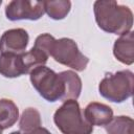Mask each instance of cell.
I'll use <instances>...</instances> for the list:
<instances>
[{
	"mask_svg": "<svg viewBox=\"0 0 134 134\" xmlns=\"http://www.w3.org/2000/svg\"><path fill=\"white\" fill-rule=\"evenodd\" d=\"M95 21L100 29L109 34L124 35L131 31L133 14L128 6L114 0H98L93 5Z\"/></svg>",
	"mask_w": 134,
	"mask_h": 134,
	"instance_id": "cell-1",
	"label": "cell"
},
{
	"mask_svg": "<svg viewBox=\"0 0 134 134\" xmlns=\"http://www.w3.org/2000/svg\"><path fill=\"white\" fill-rule=\"evenodd\" d=\"M53 120L63 134H91L93 131V126L85 119L75 99L65 100L54 112Z\"/></svg>",
	"mask_w": 134,
	"mask_h": 134,
	"instance_id": "cell-2",
	"label": "cell"
},
{
	"mask_svg": "<svg viewBox=\"0 0 134 134\" xmlns=\"http://www.w3.org/2000/svg\"><path fill=\"white\" fill-rule=\"evenodd\" d=\"M30 82L39 94L48 102L63 99L65 94V83L60 73L45 66H39L30 71Z\"/></svg>",
	"mask_w": 134,
	"mask_h": 134,
	"instance_id": "cell-3",
	"label": "cell"
},
{
	"mask_svg": "<svg viewBox=\"0 0 134 134\" xmlns=\"http://www.w3.org/2000/svg\"><path fill=\"white\" fill-rule=\"evenodd\" d=\"M134 75L130 70L107 74L99 83L98 90L103 97L113 103H122L133 94Z\"/></svg>",
	"mask_w": 134,
	"mask_h": 134,
	"instance_id": "cell-4",
	"label": "cell"
},
{
	"mask_svg": "<svg viewBox=\"0 0 134 134\" xmlns=\"http://www.w3.org/2000/svg\"><path fill=\"white\" fill-rule=\"evenodd\" d=\"M50 55L58 63L76 71H83L89 62V59L79 50L76 43L68 38L54 40L50 48Z\"/></svg>",
	"mask_w": 134,
	"mask_h": 134,
	"instance_id": "cell-5",
	"label": "cell"
},
{
	"mask_svg": "<svg viewBox=\"0 0 134 134\" xmlns=\"http://www.w3.org/2000/svg\"><path fill=\"white\" fill-rule=\"evenodd\" d=\"M44 1L14 0L5 7L6 18L10 21L38 20L44 15Z\"/></svg>",
	"mask_w": 134,
	"mask_h": 134,
	"instance_id": "cell-6",
	"label": "cell"
},
{
	"mask_svg": "<svg viewBox=\"0 0 134 134\" xmlns=\"http://www.w3.org/2000/svg\"><path fill=\"white\" fill-rule=\"evenodd\" d=\"M28 40V34L23 28L6 30L0 38V52L21 54L26 49Z\"/></svg>",
	"mask_w": 134,
	"mask_h": 134,
	"instance_id": "cell-7",
	"label": "cell"
},
{
	"mask_svg": "<svg viewBox=\"0 0 134 134\" xmlns=\"http://www.w3.org/2000/svg\"><path fill=\"white\" fill-rule=\"evenodd\" d=\"M84 117L90 124L94 126H106L113 118L112 109L100 103H90L84 109Z\"/></svg>",
	"mask_w": 134,
	"mask_h": 134,
	"instance_id": "cell-8",
	"label": "cell"
},
{
	"mask_svg": "<svg viewBox=\"0 0 134 134\" xmlns=\"http://www.w3.org/2000/svg\"><path fill=\"white\" fill-rule=\"evenodd\" d=\"M114 57L126 65H131L134 62V35L133 31L121 35L113 46Z\"/></svg>",
	"mask_w": 134,
	"mask_h": 134,
	"instance_id": "cell-9",
	"label": "cell"
},
{
	"mask_svg": "<svg viewBox=\"0 0 134 134\" xmlns=\"http://www.w3.org/2000/svg\"><path fill=\"white\" fill-rule=\"evenodd\" d=\"M26 73L27 72L22 60V53L0 54V74H2L5 77H18Z\"/></svg>",
	"mask_w": 134,
	"mask_h": 134,
	"instance_id": "cell-10",
	"label": "cell"
},
{
	"mask_svg": "<svg viewBox=\"0 0 134 134\" xmlns=\"http://www.w3.org/2000/svg\"><path fill=\"white\" fill-rule=\"evenodd\" d=\"M19 117V110L16 104L7 98L0 99V130L14 126Z\"/></svg>",
	"mask_w": 134,
	"mask_h": 134,
	"instance_id": "cell-11",
	"label": "cell"
},
{
	"mask_svg": "<svg viewBox=\"0 0 134 134\" xmlns=\"http://www.w3.org/2000/svg\"><path fill=\"white\" fill-rule=\"evenodd\" d=\"M64 83H65V94L62 100H68V99H75L80 96L82 91V81L80 76L71 70L63 71L61 72Z\"/></svg>",
	"mask_w": 134,
	"mask_h": 134,
	"instance_id": "cell-12",
	"label": "cell"
},
{
	"mask_svg": "<svg viewBox=\"0 0 134 134\" xmlns=\"http://www.w3.org/2000/svg\"><path fill=\"white\" fill-rule=\"evenodd\" d=\"M133 119L129 116L113 117L105 127L107 134H133Z\"/></svg>",
	"mask_w": 134,
	"mask_h": 134,
	"instance_id": "cell-13",
	"label": "cell"
},
{
	"mask_svg": "<svg viewBox=\"0 0 134 134\" xmlns=\"http://www.w3.org/2000/svg\"><path fill=\"white\" fill-rule=\"evenodd\" d=\"M19 127L20 130L25 134H28L34 130L40 128L41 127L40 112L35 108H27L26 110H24V112L20 117Z\"/></svg>",
	"mask_w": 134,
	"mask_h": 134,
	"instance_id": "cell-14",
	"label": "cell"
},
{
	"mask_svg": "<svg viewBox=\"0 0 134 134\" xmlns=\"http://www.w3.org/2000/svg\"><path fill=\"white\" fill-rule=\"evenodd\" d=\"M71 7V2L68 0H58V1H44L45 13L53 20L64 19Z\"/></svg>",
	"mask_w": 134,
	"mask_h": 134,
	"instance_id": "cell-15",
	"label": "cell"
},
{
	"mask_svg": "<svg viewBox=\"0 0 134 134\" xmlns=\"http://www.w3.org/2000/svg\"><path fill=\"white\" fill-rule=\"evenodd\" d=\"M47 59L48 55L37 47H32L28 52L22 53L23 64L27 73H30L32 69L39 66H44V64L47 62Z\"/></svg>",
	"mask_w": 134,
	"mask_h": 134,
	"instance_id": "cell-16",
	"label": "cell"
},
{
	"mask_svg": "<svg viewBox=\"0 0 134 134\" xmlns=\"http://www.w3.org/2000/svg\"><path fill=\"white\" fill-rule=\"evenodd\" d=\"M54 38L49 35V34H43V35H40L36 41H35V45L34 47H37L39 49H41L42 51H44L48 57L50 55V48H51V45L52 43L54 42Z\"/></svg>",
	"mask_w": 134,
	"mask_h": 134,
	"instance_id": "cell-17",
	"label": "cell"
},
{
	"mask_svg": "<svg viewBox=\"0 0 134 134\" xmlns=\"http://www.w3.org/2000/svg\"><path fill=\"white\" fill-rule=\"evenodd\" d=\"M28 134H51L47 129H45V128H38V129H36V130H34L32 132H30V133H28Z\"/></svg>",
	"mask_w": 134,
	"mask_h": 134,
	"instance_id": "cell-18",
	"label": "cell"
},
{
	"mask_svg": "<svg viewBox=\"0 0 134 134\" xmlns=\"http://www.w3.org/2000/svg\"><path fill=\"white\" fill-rule=\"evenodd\" d=\"M10 134H22V133H21V132H19V131H15V132H12ZM24 134H25V133H24Z\"/></svg>",
	"mask_w": 134,
	"mask_h": 134,
	"instance_id": "cell-19",
	"label": "cell"
},
{
	"mask_svg": "<svg viewBox=\"0 0 134 134\" xmlns=\"http://www.w3.org/2000/svg\"><path fill=\"white\" fill-rule=\"evenodd\" d=\"M0 134H2V130H0Z\"/></svg>",
	"mask_w": 134,
	"mask_h": 134,
	"instance_id": "cell-20",
	"label": "cell"
},
{
	"mask_svg": "<svg viewBox=\"0 0 134 134\" xmlns=\"http://www.w3.org/2000/svg\"><path fill=\"white\" fill-rule=\"evenodd\" d=\"M1 3H2V1H1V0H0V5H1Z\"/></svg>",
	"mask_w": 134,
	"mask_h": 134,
	"instance_id": "cell-21",
	"label": "cell"
}]
</instances>
